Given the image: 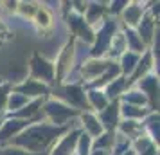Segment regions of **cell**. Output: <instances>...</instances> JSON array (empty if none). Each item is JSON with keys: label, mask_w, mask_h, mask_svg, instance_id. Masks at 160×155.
I'll use <instances>...</instances> for the list:
<instances>
[{"label": "cell", "mask_w": 160, "mask_h": 155, "mask_svg": "<svg viewBox=\"0 0 160 155\" xmlns=\"http://www.w3.org/2000/svg\"><path fill=\"white\" fill-rule=\"evenodd\" d=\"M74 128H79V119H74L65 126H54L51 123H34L27 126L23 132H20L16 137H13L6 146L20 148L29 153H45L51 152L52 146Z\"/></svg>", "instance_id": "1"}, {"label": "cell", "mask_w": 160, "mask_h": 155, "mask_svg": "<svg viewBox=\"0 0 160 155\" xmlns=\"http://www.w3.org/2000/svg\"><path fill=\"white\" fill-rule=\"evenodd\" d=\"M52 97L58 99L67 106H70L78 112H92L87 101V90L83 87V83H61L58 87L51 89Z\"/></svg>", "instance_id": "2"}, {"label": "cell", "mask_w": 160, "mask_h": 155, "mask_svg": "<svg viewBox=\"0 0 160 155\" xmlns=\"http://www.w3.org/2000/svg\"><path fill=\"white\" fill-rule=\"evenodd\" d=\"M121 29L119 27V22L117 18L113 16H106L101 23H99V29L95 31V38H94V44L90 47V58L94 59H101L106 56L110 47V42L115 34L117 31Z\"/></svg>", "instance_id": "3"}, {"label": "cell", "mask_w": 160, "mask_h": 155, "mask_svg": "<svg viewBox=\"0 0 160 155\" xmlns=\"http://www.w3.org/2000/svg\"><path fill=\"white\" fill-rule=\"evenodd\" d=\"M42 114H43V117L54 126H65V125H68L70 121H74V119H78L81 116V112L74 110L70 106H67L65 103H61V101L54 99V97L45 99L43 106H42Z\"/></svg>", "instance_id": "4"}, {"label": "cell", "mask_w": 160, "mask_h": 155, "mask_svg": "<svg viewBox=\"0 0 160 155\" xmlns=\"http://www.w3.org/2000/svg\"><path fill=\"white\" fill-rule=\"evenodd\" d=\"M74 61H76V38L72 36L65 44V47L61 49L58 59L54 63V83H56V87L61 85L72 74Z\"/></svg>", "instance_id": "5"}, {"label": "cell", "mask_w": 160, "mask_h": 155, "mask_svg": "<svg viewBox=\"0 0 160 155\" xmlns=\"http://www.w3.org/2000/svg\"><path fill=\"white\" fill-rule=\"evenodd\" d=\"M40 119H45L42 110H40V114H38L36 117H32V119H13V117L2 119V123H0V146H6L13 137H16L27 126L34 125Z\"/></svg>", "instance_id": "6"}, {"label": "cell", "mask_w": 160, "mask_h": 155, "mask_svg": "<svg viewBox=\"0 0 160 155\" xmlns=\"http://www.w3.org/2000/svg\"><path fill=\"white\" fill-rule=\"evenodd\" d=\"M29 70H31V78L36 81L45 83L47 87L54 85V63L51 59L43 58L40 52H34L29 59Z\"/></svg>", "instance_id": "7"}, {"label": "cell", "mask_w": 160, "mask_h": 155, "mask_svg": "<svg viewBox=\"0 0 160 155\" xmlns=\"http://www.w3.org/2000/svg\"><path fill=\"white\" fill-rule=\"evenodd\" d=\"M133 87L137 90H140L146 96L149 110L158 112V74L149 72L148 76H144L140 81L135 83Z\"/></svg>", "instance_id": "8"}, {"label": "cell", "mask_w": 160, "mask_h": 155, "mask_svg": "<svg viewBox=\"0 0 160 155\" xmlns=\"http://www.w3.org/2000/svg\"><path fill=\"white\" fill-rule=\"evenodd\" d=\"M67 23H68V27L72 31V36L81 40V42H85V44H94V38H95V29H92L87 22H85V18L81 15H76L74 11H70L68 15L65 16Z\"/></svg>", "instance_id": "9"}, {"label": "cell", "mask_w": 160, "mask_h": 155, "mask_svg": "<svg viewBox=\"0 0 160 155\" xmlns=\"http://www.w3.org/2000/svg\"><path fill=\"white\" fill-rule=\"evenodd\" d=\"M11 90L16 92V94L25 96L27 99H38V97H49L51 96V87H47L45 83L36 81V80H32V78H27V80H23L22 83L13 85Z\"/></svg>", "instance_id": "10"}, {"label": "cell", "mask_w": 160, "mask_h": 155, "mask_svg": "<svg viewBox=\"0 0 160 155\" xmlns=\"http://www.w3.org/2000/svg\"><path fill=\"white\" fill-rule=\"evenodd\" d=\"M119 106H121V101L115 99V101H110L108 106H106L104 110H101L99 114H95L104 132H115V130H117V125L121 123Z\"/></svg>", "instance_id": "11"}, {"label": "cell", "mask_w": 160, "mask_h": 155, "mask_svg": "<svg viewBox=\"0 0 160 155\" xmlns=\"http://www.w3.org/2000/svg\"><path fill=\"white\" fill-rule=\"evenodd\" d=\"M81 126L74 128L70 132H67L61 139L52 146V150L49 152V155H76V146H78V139L81 135Z\"/></svg>", "instance_id": "12"}, {"label": "cell", "mask_w": 160, "mask_h": 155, "mask_svg": "<svg viewBox=\"0 0 160 155\" xmlns=\"http://www.w3.org/2000/svg\"><path fill=\"white\" fill-rule=\"evenodd\" d=\"M110 65V59H94V58H88L79 69V74H81V80H85V85L88 83L95 81L99 76H101L104 70H106V67Z\"/></svg>", "instance_id": "13"}, {"label": "cell", "mask_w": 160, "mask_h": 155, "mask_svg": "<svg viewBox=\"0 0 160 155\" xmlns=\"http://www.w3.org/2000/svg\"><path fill=\"white\" fill-rule=\"evenodd\" d=\"M153 69H155V59H153V54L149 52V49H148L144 54H140V59H138L135 70L131 72V76L126 78V87L131 89V87H133L137 81H140L144 76H148L149 72H153Z\"/></svg>", "instance_id": "14"}, {"label": "cell", "mask_w": 160, "mask_h": 155, "mask_svg": "<svg viewBox=\"0 0 160 155\" xmlns=\"http://www.w3.org/2000/svg\"><path fill=\"white\" fill-rule=\"evenodd\" d=\"M135 31H137L138 38L142 40V44L146 45V49H149V45L153 44V40H155V36H157L158 25H157V22H155V18L146 11L144 16H142L140 22H138V25L135 27Z\"/></svg>", "instance_id": "15"}, {"label": "cell", "mask_w": 160, "mask_h": 155, "mask_svg": "<svg viewBox=\"0 0 160 155\" xmlns=\"http://www.w3.org/2000/svg\"><path fill=\"white\" fill-rule=\"evenodd\" d=\"M146 8L144 4L140 2H128V6L124 8V11L121 13V18H122V27H130V29H135L140 22V18L144 16Z\"/></svg>", "instance_id": "16"}, {"label": "cell", "mask_w": 160, "mask_h": 155, "mask_svg": "<svg viewBox=\"0 0 160 155\" xmlns=\"http://www.w3.org/2000/svg\"><path fill=\"white\" fill-rule=\"evenodd\" d=\"M79 126H81V130L87 133L88 137H92V139H95V137H99V135L104 133L101 123H99V119H97V116L94 112H83L79 116Z\"/></svg>", "instance_id": "17"}, {"label": "cell", "mask_w": 160, "mask_h": 155, "mask_svg": "<svg viewBox=\"0 0 160 155\" xmlns=\"http://www.w3.org/2000/svg\"><path fill=\"white\" fill-rule=\"evenodd\" d=\"M108 4L106 2H88L87 6V11H85V22L94 29V23H101L104 18H106V13H108V8H106Z\"/></svg>", "instance_id": "18"}, {"label": "cell", "mask_w": 160, "mask_h": 155, "mask_svg": "<svg viewBox=\"0 0 160 155\" xmlns=\"http://www.w3.org/2000/svg\"><path fill=\"white\" fill-rule=\"evenodd\" d=\"M126 51H128V49H126V38H124L122 31L119 29L115 34H113L112 42H110L108 52H106L104 59H110V61H117V59L121 58V56H122Z\"/></svg>", "instance_id": "19"}, {"label": "cell", "mask_w": 160, "mask_h": 155, "mask_svg": "<svg viewBox=\"0 0 160 155\" xmlns=\"http://www.w3.org/2000/svg\"><path fill=\"white\" fill-rule=\"evenodd\" d=\"M131 150L135 152V155H158V144H155L146 133L131 141Z\"/></svg>", "instance_id": "20"}, {"label": "cell", "mask_w": 160, "mask_h": 155, "mask_svg": "<svg viewBox=\"0 0 160 155\" xmlns=\"http://www.w3.org/2000/svg\"><path fill=\"white\" fill-rule=\"evenodd\" d=\"M160 116L158 112H151L149 116H146L140 123H142V128H144L146 135L149 137V139L155 142V144H158V137H160Z\"/></svg>", "instance_id": "21"}, {"label": "cell", "mask_w": 160, "mask_h": 155, "mask_svg": "<svg viewBox=\"0 0 160 155\" xmlns=\"http://www.w3.org/2000/svg\"><path fill=\"white\" fill-rule=\"evenodd\" d=\"M153 110H149L148 106L140 108V106H131V105H124V103H121V106H119V114H121L122 121H142Z\"/></svg>", "instance_id": "22"}, {"label": "cell", "mask_w": 160, "mask_h": 155, "mask_svg": "<svg viewBox=\"0 0 160 155\" xmlns=\"http://www.w3.org/2000/svg\"><path fill=\"white\" fill-rule=\"evenodd\" d=\"M115 132H119L121 135H124L126 139H130V141H135L137 137H140L142 133H146L140 121H122V119H121V123L117 125Z\"/></svg>", "instance_id": "23"}, {"label": "cell", "mask_w": 160, "mask_h": 155, "mask_svg": "<svg viewBox=\"0 0 160 155\" xmlns=\"http://www.w3.org/2000/svg\"><path fill=\"white\" fill-rule=\"evenodd\" d=\"M122 34L126 38V49L130 52H135V54H144L148 49H146V45L142 44V40L138 38L137 31L135 29H130V27H122Z\"/></svg>", "instance_id": "24"}, {"label": "cell", "mask_w": 160, "mask_h": 155, "mask_svg": "<svg viewBox=\"0 0 160 155\" xmlns=\"http://www.w3.org/2000/svg\"><path fill=\"white\" fill-rule=\"evenodd\" d=\"M87 101H88V106L94 114H99L101 110H104L108 106V97L104 96L102 90H95V89H90L87 90Z\"/></svg>", "instance_id": "25"}, {"label": "cell", "mask_w": 160, "mask_h": 155, "mask_svg": "<svg viewBox=\"0 0 160 155\" xmlns=\"http://www.w3.org/2000/svg\"><path fill=\"white\" fill-rule=\"evenodd\" d=\"M126 90H128V87H126V78L124 76H119L113 81H110L102 89V92H104V96L108 97V101H115V99H119V97L122 96Z\"/></svg>", "instance_id": "26"}, {"label": "cell", "mask_w": 160, "mask_h": 155, "mask_svg": "<svg viewBox=\"0 0 160 155\" xmlns=\"http://www.w3.org/2000/svg\"><path fill=\"white\" fill-rule=\"evenodd\" d=\"M138 59H140V54H135V52H130V51H126L121 58L117 59L121 74H122L124 78H130L131 76V72L135 70V67L138 63Z\"/></svg>", "instance_id": "27"}, {"label": "cell", "mask_w": 160, "mask_h": 155, "mask_svg": "<svg viewBox=\"0 0 160 155\" xmlns=\"http://www.w3.org/2000/svg\"><path fill=\"white\" fill-rule=\"evenodd\" d=\"M119 101L124 103V105H131V106H140V108L148 106V99H146V96L140 92V90L135 89V87H131V89L126 90L122 96L119 97ZM148 108H149V106H148Z\"/></svg>", "instance_id": "28"}, {"label": "cell", "mask_w": 160, "mask_h": 155, "mask_svg": "<svg viewBox=\"0 0 160 155\" xmlns=\"http://www.w3.org/2000/svg\"><path fill=\"white\" fill-rule=\"evenodd\" d=\"M31 99H27L25 96H22V94H16V92H13L11 90V94H9L8 97V106H6V116L8 114H13V112H18L20 108H23L25 105L29 103Z\"/></svg>", "instance_id": "29"}, {"label": "cell", "mask_w": 160, "mask_h": 155, "mask_svg": "<svg viewBox=\"0 0 160 155\" xmlns=\"http://www.w3.org/2000/svg\"><path fill=\"white\" fill-rule=\"evenodd\" d=\"M115 142V132H104L102 135L92 139V150H112Z\"/></svg>", "instance_id": "30"}, {"label": "cell", "mask_w": 160, "mask_h": 155, "mask_svg": "<svg viewBox=\"0 0 160 155\" xmlns=\"http://www.w3.org/2000/svg\"><path fill=\"white\" fill-rule=\"evenodd\" d=\"M32 20H34V23H36L42 31L51 29L52 27V15H51V11H49L47 8H38L36 15H34Z\"/></svg>", "instance_id": "31"}, {"label": "cell", "mask_w": 160, "mask_h": 155, "mask_svg": "<svg viewBox=\"0 0 160 155\" xmlns=\"http://www.w3.org/2000/svg\"><path fill=\"white\" fill-rule=\"evenodd\" d=\"M11 83L6 80H0V121L6 117V106H8V97L11 94Z\"/></svg>", "instance_id": "32"}, {"label": "cell", "mask_w": 160, "mask_h": 155, "mask_svg": "<svg viewBox=\"0 0 160 155\" xmlns=\"http://www.w3.org/2000/svg\"><path fill=\"white\" fill-rule=\"evenodd\" d=\"M38 8H40V6H38L36 2H18L16 13H20L23 18H34Z\"/></svg>", "instance_id": "33"}, {"label": "cell", "mask_w": 160, "mask_h": 155, "mask_svg": "<svg viewBox=\"0 0 160 155\" xmlns=\"http://www.w3.org/2000/svg\"><path fill=\"white\" fill-rule=\"evenodd\" d=\"M92 150V137H88L85 132H81L79 139H78V146H76V155H88Z\"/></svg>", "instance_id": "34"}, {"label": "cell", "mask_w": 160, "mask_h": 155, "mask_svg": "<svg viewBox=\"0 0 160 155\" xmlns=\"http://www.w3.org/2000/svg\"><path fill=\"white\" fill-rule=\"evenodd\" d=\"M126 6H128V0H119V2H110V4H108V13H112V15H113V18H115V16H119L121 13H122Z\"/></svg>", "instance_id": "35"}, {"label": "cell", "mask_w": 160, "mask_h": 155, "mask_svg": "<svg viewBox=\"0 0 160 155\" xmlns=\"http://www.w3.org/2000/svg\"><path fill=\"white\" fill-rule=\"evenodd\" d=\"M9 38H11V31L6 25V22L0 18V40H9Z\"/></svg>", "instance_id": "36"}, {"label": "cell", "mask_w": 160, "mask_h": 155, "mask_svg": "<svg viewBox=\"0 0 160 155\" xmlns=\"http://www.w3.org/2000/svg\"><path fill=\"white\" fill-rule=\"evenodd\" d=\"M88 155H112V150H90Z\"/></svg>", "instance_id": "37"}, {"label": "cell", "mask_w": 160, "mask_h": 155, "mask_svg": "<svg viewBox=\"0 0 160 155\" xmlns=\"http://www.w3.org/2000/svg\"><path fill=\"white\" fill-rule=\"evenodd\" d=\"M122 155H135V152H133V150H128V152H126V153H122Z\"/></svg>", "instance_id": "38"}, {"label": "cell", "mask_w": 160, "mask_h": 155, "mask_svg": "<svg viewBox=\"0 0 160 155\" xmlns=\"http://www.w3.org/2000/svg\"><path fill=\"white\" fill-rule=\"evenodd\" d=\"M0 45H2V42H0Z\"/></svg>", "instance_id": "39"}, {"label": "cell", "mask_w": 160, "mask_h": 155, "mask_svg": "<svg viewBox=\"0 0 160 155\" xmlns=\"http://www.w3.org/2000/svg\"><path fill=\"white\" fill-rule=\"evenodd\" d=\"M0 123H2V121H0Z\"/></svg>", "instance_id": "40"}]
</instances>
